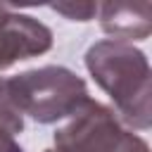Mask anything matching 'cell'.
I'll list each match as a JSON object with an SVG mask.
<instances>
[{"label":"cell","mask_w":152,"mask_h":152,"mask_svg":"<svg viewBox=\"0 0 152 152\" xmlns=\"http://www.w3.org/2000/svg\"><path fill=\"white\" fill-rule=\"evenodd\" d=\"M7 100L36 124H55L76 114L90 97L86 81L66 66L50 64L2 78Z\"/></svg>","instance_id":"7a4b0ae2"},{"label":"cell","mask_w":152,"mask_h":152,"mask_svg":"<svg viewBox=\"0 0 152 152\" xmlns=\"http://www.w3.org/2000/svg\"><path fill=\"white\" fill-rule=\"evenodd\" d=\"M100 2H57L52 5V12L71 19V21H90L97 14Z\"/></svg>","instance_id":"52a82bcc"},{"label":"cell","mask_w":152,"mask_h":152,"mask_svg":"<svg viewBox=\"0 0 152 152\" xmlns=\"http://www.w3.org/2000/svg\"><path fill=\"white\" fill-rule=\"evenodd\" d=\"M57 152H150L147 142L135 135L102 102L88 100L55 133Z\"/></svg>","instance_id":"3957f363"},{"label":"cell","mask_w":152,"mask_h":152,"mask_svg":"<svg viewBox=\"0 0 152 152\" xmlns=\"http://www.w3.org/2000/svg\"><path fill=\"white\" fill-rule=\"evenodd\" d=\"M24 131V116L7 100L0 78V152H24L19 145V133Z\"/></svg>","instance_id":"8992f818"},{"label":"cell","mask_w":152,"mask_h":152,"mask_svg":"<svg viewBox=\"0 0 152 152\" xmlns=\"http://www.w3.org/2000/svg\"><path fill=\"white\" fill-rule=\"evenodd\" d=\"M50 48L52 31L43 21L0 5V71L21 59L45 55Z\"/></svg>","instance_id":"277c9868"},{"label":"cell","mask_w":152,"mask_h":152,"mask_svg":"<svg viewBox=\"0 0 152 152\" xmlns=\"http://www.w3.org/2000/svg\"><path fill=\"white\" fill-rule=\"evenodd\" d=\"M93 81L112 97L119 119L133 131H147L150 112V62L142 50L124 40H97L83 55Z\"/></svg>","instance_id":"6da1fadb"},{"label":"cell","mask_w":152,"mask_h":152,"mask_svg":"<svg viewBox=\"0 0 152 152\" xmlns=\"http://www.w3.org/2000/svg\"><path fill=\"white\" fill-rule=\"evenodd\" d=\"M45 152H57V150H55V147H50V150H45Z\"/></svg>","instance_id":"ba28073f"},{"label":"cell","mask_w":152,"mask_h":152,"mask_svg":"<svg viewBox=\"0 0 152 152\" xmlns=\"http://www.w3.org/2000/svg\"><path fill=\"white\" fill-rule=\"evenodd\" d=\"M100 26L112 40H145L152 31V5L150 2H102L97 7Z\"/></svg>","instance_id":"5b68a950"}]
</instances>
